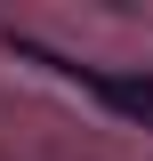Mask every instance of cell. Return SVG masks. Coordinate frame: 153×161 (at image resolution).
<instances>
[{"label": "cell", "instance_id": "obj_1", "mask_svg": "<svg viewBox=\"0 0 153 161\" xmlns=\"http://www.w3.org/2000/svg\"><path fill=\"white\" fill-rule=\"evenodd\" d=\"M32 64H48L57 80H73L81 97H97L105 113H121V121H137V129H153V73H105V64H73V57H57V48H40V40H16Z\"/></svg>", "mask_w": 153, "mask_h": 161}]
</instances>
